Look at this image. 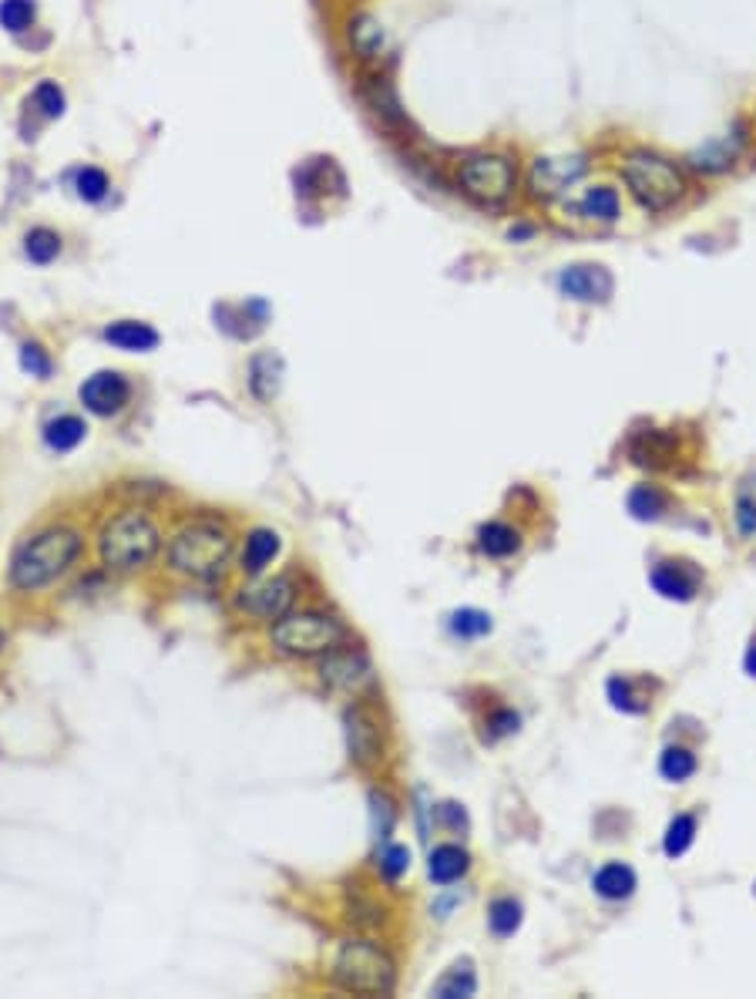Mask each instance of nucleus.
<instances>
[{
    "label": "nucleus",
    "instance_id": "obj_1",
    "mask_svg": "<svg viewBox=\"0 0 756 999\" xmlns=\"http://www.w3.org/2000/svg\"><path fill=\"white\" fill-rule=\"evenodd\" d=\"M619 172H622L629 195L653 216L669 213V209H676L689 192L686 172L673 159H666L663 151H653V148L625 151Z\"/></svg>",
    "mask_w": 756,
    "mask_h": 999
},
{
    "label": "nucleus",
    "instance_id": "obj_2",
    "mask_svg": "<svg viewBox=\"0 0 756 999\" xmlns=\"http://www.w3.org/2000/svg\"><path fill=\"white\" fill-rule=\"evenodd\" d=\"M81 555V536L75 529H47L24 542L11 559V583L18 590H41Z\"/></svg>",
    "mask_w": 756,
    "mask_h": 999
},
{
    "label": "nucleus",
    "instance_id": "obj_3",
    "mask_svg": "<svg viewBox=\"0 0 756 999\" xmlns=\"http://www.w3.org/2000/svg\"><path fill=\"white\" fill-rule=\"evenodd\" d=\"M334 983L357 996H387L397 983L394 959L366 939H350L334 959Z\"/></svg>",
    "mask_w": 756,
    "mask_h": 999
},
{
    "label": "nucleus",
    "instance_id": "obj_4",
    "mask_svg": "<svg viewBox=\"0 0 756 999\" xmlns=\"http://www.w3.org/2000/svg\"><path fill=\"white\" fill-rule=\"evenodd\" d=\"M161 546V536L155 529V521L142 512H125L119 515L115 521L104 525L101 532V559L104 565L112 569H138V565H148L155 559Z\"/></svg>",
    "mask_w": 756,
    "mask_h": 999
},
{
    "label": "nucleus",
    "instance_id": "obj_5",
    "mask_svg": "<svg viewBox=\"0 0 756 999\" xmlns=\"http://www.w3.org/2000/svg\"><path fill=\"white\" fill-rule=\"evenodd\" d=\"M229 552H233V539L219 525L199 521L176 536L169 559L179 572L192 575V580H212V575H219L226 569Z\"/></svg>",
    "mask_w": 756,
    "mask_h": 999
},
{
    "label": "nucleus",
    "instance_id": "obj_6",
    "mask_svg": "<svg viewBox=\"0 0 756 999\" xmlns=\"http://www.w3.org/2000/svg\"><path fill=\"white\" fill-rule=\"evenodd\" d=\"M269 637L290 656H316L337 650L347 637V629L334 616L323 613H286L273 622Z\"/></svg>",
    "mask_w": 756,
    "mask_h": 999
},
{
    "label": "nucleus",
    "instance_id": "obj_7",
    "mask_svg": "<svg viewBox=\"0 0 756 999\" xmlns=\"http://www.w3.org/2000/svg\"><path fill=\"white\" fill-rule=\"evenodd\" d=\"M458 182H461L464 195L474 199L477 205L498 209V205H505L515 195L518 169H515V162L508 159V155L477 151V155H467V159L461 162Z\"/></svg>",
    "mask_w": 756,
    "mask_h": 999
},
{
    "label": "nucleus",
    "instance_id": "obj_8",
    "mask_svg": "<svg viewBox=\"0 0 756 999\" xmlns=\"http://www.w3.org/2000/svg\"><path fill=\"white\" fill-rule=\"evenodd\" d=\"M588 172V155H545L534 159L528 172V189L538 199H558L578 186Z\"/></svg>",
    "mask_w": 756,
    "mask_h": 999
},
{
    "label": "nucleus",
    "instance_id": "obj_9",
    "mask_svg": "<svg viewBox=\"0 0 756 999\" xmlns=\"http://www.w3.org/2000/svg\"><path fill=\"white\" fill-rule=\"evenodd\" d=\"M743 148H746V125L736 122L726 135H720V138H713L707 145H699L696 151H689L686 166L692 172H703V176H720V172H730L736 166Z\"/></svg>",
    "mask_w": 756,
    "mask_h": 999
},
{
    "label": "nucleus",
    "instance_id": "obj_10",
    "mask_svg": "<svg viewBox=\"0 0 756 999\" xmlns=\"http://www.w3.org/2000/svg\"><path fill=\"white\" fill-rule=\"evenodd\" d=\"M558 290L578 303H606L616 290V280L599 262H572L558 273Z\"/></svg>",
    "mask_w": 756,
    "mask_h": 999
},
{
    "label": "nucleus",
    "instance_id": "obj_11",
    "mask_svg": "<svg viewBox=\"0 0 756 999\" xmlns=\"http://www.w3.org/2000/svg\"><path fill=\"white\" fill-rule=\"evenodd\" d=\"M128 397H132V384L119 371H98L81 384V404L101 417L119 414L128 404Z\"/></svg>",
    "mask_w": 756,
    "mask_h": 999
},
{
    "label": "nucleus",
    "instance_id": "obj_12",
    "mask_svg": "<svg viewBox=\"0 0 756 999\" xmlns=\"http://www.w3.org/2000/svg\"><path fill=\"white\" fill-rule=\"evenodd\" d=\"M296 593H293V580L286 575H277V580H266V583H256L249 590H242L239 596V606L259 619H280L290 613Z\"/></svg>",
    "mask_w": 756,
    "mask_h": 999
},
{
    "label": "nucleus",
    "instance_id": "obj_13",
    "mask_svg": "<svg viewBox=\"0 0 756 999\" xmlns=\"http://www.w3.org/2000/svg\"><path fill=\"white\" fill-rule=\"evenodd\" d=\"M347 748L350 757L360 767H370L381 761L384 741H381V727H376V717L366 707H350L347 710Z\"/></svg>",
    "mask_w": 756,
    "mask_h": 999
},
{
    "label": "nucleus",
    "instance_id": "obj_14",
    "mask_svg": "<svg viewBox=\"0 0 756 999\" xmlns=\"http://www.w3.org/2000/svg\"><path fill=\"white\" fill-rule=\"evenodd\" d=\"M650 583L659 596L676 599V603H689L699 590V572L689 562H659L650 575Z\"/></svg>",
    "mask_w": 756,
    "mask_h": 999
},
{
    "label": "nucleus",
    "instance_id": "obj_15",
    "mask_svg": "<svg viewBox=\"0 0 756 999\" xmlns=\"http://www.w3.org/2000/svg\"><path fill=\"white\" fill-rule=\"evenodd\" d=\"M323 680L330 687H343V691H360L363 683H370V663L363 653H343V650H330L327 663H323Z\"/></svg>",
    "mask_w": 756,
    "mask_h": 999
},
{
    "label": "nucleus",
    "instance_id": "obj_16",
    "mask_svg": "<svg viewBox=\"0 0 756 999\" xmlns=\"http://www.w3.org/2000/svg\"><path fill=\"white\" fill-rule=\"evenodd\" d=\"M350 44L363 61H376L387 50V31L373 14H357L350 21Z\"/></svg>",
    "mask_w": 756,
    "mask_h": 999
},
{
    "label": "nucleus",
    "instance_id": "obj_17",
    "mask_svg": "<svg viewBox=\"0 0 756 999\" xmlns=\"http://www.w3.org/2000/svg\"><path fill=\"white\" fill-rule=\"evenodd\" d=\"M578 213H582L585 220H591V223H606V226L619 223V216H622L619 189H612V186H606V182L585 189V195L578 199Z\"/></svg>",
    "mask_w": 756,
    "mask_h": 999
},
{
    "label": "nucleus",
    "instance_id": "obj_18",
    "mask_svg": "<svg viewBox=\"0 0 756 999\" xmlns=\"http://www.w3.org/2000/svg\"><path fill=\"white\" fill-rule=\"evenodd\" d=\"M591 888H596V896L606 899V902H622L635 891V872L622 862H609L596 872Z\"/></svg>",
    "mask_w": 756,
    "mask_h": 999
},
{
    "label": "nucleus",
    "instance_id": "obj_19",
    "mask_svg": "<svg viewBox=\"0 0 756 999\" xmlns=\"http://www.w3.org/2000/svg\"><path fill=\"white\" fill-rule=\"evenodd\" d=\"M673 451H676V441L666 431H642L629 445L632 461L642 464V468H663V464H669Z\"/></svg>",
    "mask_w": 756,
    "mask_h": 999
},
{
    "label": "nucleus",
    "instance_id": "obj_20",
    "mask_svg": "<svg viewBox=\"0 0 756 999\" xmlns=\"http://www.w3.org/2000/svg\"><path fill=\"white\" fill-rule=\"evenodd\" d=\"M104 340H108V344H115V347H122V350L148 353V350L158 347L161 337H158L155 327H148V324H142V321H119V324H112V327H104Z\"/></svg>",
    "mask_w": 756,
    "mask_h": 999
},
{
    "label": "nucleus",
    "instance_id": "obj_21",
    "mask_svg": "<svg viewBox=\"0 0 756 999\" xmlns=\"http://www.w3.org/2000/svg\"><path fill=\"white\" fill-rule=\"evenodd\" d=\"M467 868H471V858L461 845H438L435 852H430V862H427V875L435 878L438 885L458 882Z\"/></svg>",
    "mask_w": 756,
    "mask_h": 999
},
{
    "label": "nucleus",
    "instance_id": "obj_22",
    "mask_svg": "<svg viewBox=\"0 0 756 999\" xmlns=\"http://www.w3.org/2000/svg\"><path fill=\"white\" fill-rule=\"evenodd\" d=\"M84 435H88V425H84L78 414H61V417H54V420H47V425H44V441L54 451L78 448L84 441Z\"/></svg>",
    "mask_w": 756,
    "mask_h": 999
},
{
    "label": "nucleus",
    "instance_id": "obj_23",
    "mask_svg": "<svg viewBox=\"0 0 756 999\" xmlns=\"http://www.w3.org/2000/svg\"><path fill=\"white\" fill-rule=\"evenodd\" d=\"M277 555H280V536H277V532H269V529H256V532H249V539H246L242 569H246L249 575H259Z\"/></svg>",
    "mask_w": 756,
    "mask_h": 999
},
{
    "label": "nucleus",
    "instance_id": "obj_24",
    "mask_svg": "<svg viewBox=\"0 0 756 999\" xmlns=\"http://www.w3.org/2000/svg\"><path fill=\"white\" fill-rule=\"evenodd\" d=\"M477 546H481L484 555H492V559H508V555H515V552L521 549V536L511 529V525H505V521H488V525H484V529L477 532Z\"/></svg>",
    "mask_w": 756,
    "mask_h": 999
},
{
    "label": "nucleus",
    "instance_id": "obj_25",
    "mask_svg": "<svg viewBox=\"0 0 756 999\" xmlns=\"http://www.w3.org/2000/svg\"><path fill=\"white\" fill-rule=\"evenodd\" d=\"M474 992H477V976H474L471 959L451 966V969L435 983V989H430V996H438V999H464V996H474Z\"/></svg>",
    "mask_w": 756,
    "mask_h": 999
},
{
    "label": "nucleus",
    "instance_id": "obj_26",
    "mask_svg": "<svg viewBox=\"0 0 756 999\" xmlns=\"http://www.w3.org/2000/svg\"><path fill=\"white\" fill-rule=\"evenodd\" d=\"M280 371H283V363H280V357L277 353H259V357H252V367H249V384H252V394L256 397H273L277 394V384H280Z\"/></svg>",
    "mask_w": 756,
    "mask_h": 999
},
{
    "label": "nucleus",
    "instance_id": "obj_27",
    "mask_svg": "<svg viewBox=\"0 0 756 999\" xmlns=\"http://www.w3.org/2000/svg\"><path fill=\"white\" fill-rule=\"evenodd\" d=\"M24 252H27L31 262H37V267H47V262H54V259H58V252H61V236L54 233V229L37 226V229H31L24 236Z\"/></svg>",
    "mask_w": 756,
    "mask_h": 999
},
{
    "label": "nucleus",
    "instance_id": "obj_28",
    "mask_svg": "<svg viewBox=\"0 0 756 999\" xmlns=\"http://www.w3.org/2000/svg\"><path fill=\"white\" fill-rule=\"evenodd\" d=\"M669 508V498L656 489V485H639L632 495H629V512L642 521H656L663 512Z\"/></svg>",
    "mask_w": 756,
    "mask_h": 999
},
{
    "label": "nucleus",
    "instance_id": "obj_29",
    "mask_svg": "<svg viewBox=\"0 0 756 999\" xmlns=\"http://www.w3.org/2000/svg\"><path fill=\"white\" fill-rule=\"evenodd\" d=\"M609 700L622 714H645L650 710V697H642L629 676H612L609 680Z\"/></svg>",
    "mask_w": 756,
    "mask_h": 999
},
{
    "label": "nucleus",
    "instance_id": "obj_30",
    "mask_svg": "<svg viewBox=\"0 0 756 999\" xmlns=\"http://www.w3.org/2000/svg\"><path fill=\"white\" fill-rule=\"evenodd\" d=\"M692 838H696V818H692V815H676V818L669 821V828H666V838H663L666 855H669V858L686 855L689 845H692Z\"/></svg>",
    "mask_w": 756,
    "mask_h": 999
},
{
    "label": "nucleus",
    "instance_id": "obj_31",
    "mask_svg": "<svg viewBox=\"0 0 756 999\" xmlns=\"http://www.w3.org/2000/svg\"><path fill=\"white\" fill-rule=\"evenodd\" d=\"M488 925H492V932L498 939L515 935L518 925H521V902H515V899H495L492 909H488Z\"/></svg>",
    "mask_w": 756,
    "mask_h": 999
},
{
    "label": "nucleus",
    "instance_id": "obj_32",
    "mask_svg": "<svg viewBox=\"0 0 756 999\" xmlns=\"http://www.w3.org/2000/svg\"><path fill=\"white\" fill-rule=\"evenodd\" d=\"M659 771H663L666 781L679 784V781L696 774V754L689 748H666L663 757H659Z\"/></svg>",
    "mask_w": 756,
    "mask_h": 999
},
{
    "label": "nucleus",
    "instance_id": "obj_33",
    "mask_svg": "<svg viewBox=\"0 0 756 999\" xmlns=\"http://www.w3.org/2000/svg\"><path fill=\"white\" fill-rule=\"evenodd\" d=\"M34 24V0H0V27L21 34Z\"/></svg>",
    "mask_w": 756,
    "mask_h": 999
},
{
    "label": "nucleus",
    "instance_id": "obj_34",
    "mask_svg": "<svg viewBox=\"0 0 756 999\" xmlns=\"http://www.w3.org/2000/svg\"><path fill=\"white\" fill-rule=\"evenodd\" d=\"M451 629L464 640H477L484 633H492V616L481 613V609H458L451 616Z\"/></svg>",
    "mask_w": 756,
    "mask_h": 999
},
{
    "label": "nucleus",
    "instance_id": "obj_35",
    "mask_svg": "<svg viewBox=\"0 0 756 999\" xmlns=\"http://www.w3.org/2000/svg\"><path fill=\"white\" fill-rule=\"evenodd\" d=\"M108 176L101 172V169H94V166H84V169H78L75 172V192L84 199V202H101L104 195H108Z\"/></svg>",
    "mask_w": 756,
    "mask_h": 999
},
{
    "label": "nucleus",
    "instance_id": "obj_36",
    "mask_svg": "<svg viewBox=\"0 0 756 999\" xmlns=\"http://www.w3.org/2000/svg\"><path fill=\"white\" fill-rule=\"evenodd\" d=\"M21 367H24V371H27L31 378L47 381L50 371H54V360H50V353H47L41 344H24V347H21Z\"/></svg>",
    "mask_w": 756,
    "mask_h": 999
},
{
    "label": "nucleus",
    "instance_id": "obj_37",
    "mask_svg": "<svg viewBox=\"0 0 756 999\" xmlns=\"http://www.w3.org/2000/svg\"><path fill=\"white\" fill-rule=\"evenodd\" d=\"M34 104L41 109V115L44 119H58L61 112H65V91L54 85V81H44V85H37V91H34Z\"/></svg>",
    "mask_w": 756,
    "mask_h": 999
},
{
    "label": "nucleus",
    "instance_id": "obj_38",
    "mask_svg": "<svg viewBox=\"0 0 756 999\" xmlns=\"http://www.w3.org/2000/svg\"><path fill=\"white\" fill-rule=\"evenodd\" d=\"M407 868H410V852L404 845H387L381 852V872H384V878L397 882Z\"/></svg>",
    "mask_w": 756,
    "mask_h": 999
},
{
    "label": "nucleus",
    "instance_id": "obj_39",
    "mask_svg": "<svg viewBox=\"0 0 756 999\" xmlns=\"http://www.w3.org/2000/svg\"><path fill=\"white\" fill-rule=\"evenodd\" d=\"M736 529L740 536H756V502L746 495L736 498Z\"/></svg>",
    "mask_w": 756,
    "mask_h": 999
},
{
    "label": "nucleus",
    "instance_id": "obj_40",
    "mask_svg": "<svg viewBox=\"0 0 756 999\" xmlns=\"http://www.w3.org/2000/svg\"><path fill=\"white\" fill-rule=\"evenodd\" d=\"M511 730H518V714L498 710V714L492 717V733H495V738H505V733H511Z\"/></svg>",
    "mask_w": 756,
    "mask_h": 999
},
{
    "label": "nucleus",
    "instance_id": "obj_41",
    "mask_svg": "<svg viewBox=\"0 0 756 999\" xmlns=\"http://www.w3.org/2000/svg\"><path fill=\"white\" fill-rule=\"evenodd\" d=\"M441 818L451 824V828H464V811L458 805H441Z\"/></svg>",
    "mask_w": 756,
    "mask_h": 999
},
{
    "label": "nucleus",
    "instance_id": "obj_42",
    "mask_svg": "<svg viewBox=\"0 0 756 999\" xmlns=\"http://www.w3.org/2000/svg\"><path fill=\"white\" fill-rule=\"evenodd\" d=\"M743 666H746V673H749V676H756V640L749 643V650H746V660H743Z\"/></svg>",
    "mask_w": 756,
    "mask_h": 999
},
{
    "label": "nucleus",
    "instance_id": "obj_43",
    "mask_svg": "<svg viewBox=\"0 0 756 999\" xmlns=\"http://www.w3.org/2000/svg\"><path fill=\"white\" fill-rule=\"evenodd\" d=\"M0 647H4V633H0Z\"/></svg>",
    "mask_w": 756,
    "mask_h": 999
}]
</instances>
